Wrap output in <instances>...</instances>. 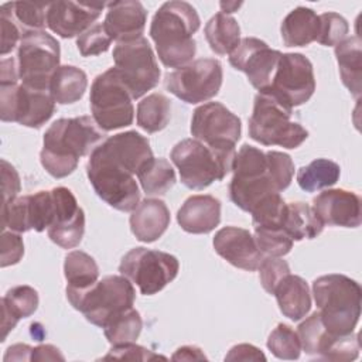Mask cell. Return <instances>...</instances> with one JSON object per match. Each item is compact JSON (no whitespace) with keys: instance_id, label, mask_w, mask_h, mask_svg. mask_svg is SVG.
<instances>
[{"instance_id":"6da1fadb","label":"cell","mask_w":362,"mask_h":362,"mask_svg":"<svg viewBox=\"0 0 362 362\" xmlns=\"http://www.w3.org/2000/svg\"><path fill=\"white\" fill-rule=\"evenodd\" d=\"M103 139L105 132L90 116L58 119L44 134L41 165L54 178H64L72 174L79 158L92 153Z\"/></svg>"},{"instance_id":"7a4b0ae2","label":"cell","mask_w":362,"mask_h":362,"mask_svg":"<svg viewBox=\"0 0 362 362\" xmlns=\"http://www.w3.org/2000/svg\"><path fill=\"white\" fill-rule=\"evenodd\" d=\"M199 24L197 10L187 1H165L157 10L150 25V35L163 65L178 69L192 62L197 52L192 35Z\"/></svg>"},{"instance_id":"3957f363","label":"cell","mask_w":362,"mask_h":362,"mask_svg":"<svg viewBox=\"0 0 362 362\" xmlns=\"http://www.w3.org/2000/svg\"><path fill=\"white\" fill-rule=\"evenodd\" d=\"M313 294L325 329L332 335L354 332L361 317L362 290L345 274H325L314 280Z\"/></svg>"},{"instance_id":"277c9868","label":"cell","mask_w":362,"mask_h":362,"mask_svg":"<svg viewBox=\"0 0 362 362\" xmlns=\"http://www.w3.org/2000/svg\"><path fill=\"white\" fill-rule=\"evenodd\" d=\"M235 156L233 147H211L194 137L178 141L170 154L181 182L191 189H204L223 180L232 171Z\"/></svg>"},{"instance_id":"5b68a950","label":"cell","mask_w":362,"mask_h":362,"mask_svg":"<svg viewBox=\"0 0 362 362\" xmlns=\"http://www.w3.org/2000/svg\"><path fill=\"white\" fill-rule=\"evenodd\" d=\"M232 171L229 198L242 211L250 214L262 201L281 192L267 154L260 148L243 144L235 156Z\"/></svg>"},{"instance_id":"8992f818","label":"cell","mask_w":362,"mask_h":362,"mask_svg":"<svg viewBox=\"0 0 362 362\" xmlns=\"http://www.w3.org/2000/svg\"><path fill=\"white\" fill-rule=\"evenodd\" d=\"M66 298L85 318L100 328L119 314L133 308L136 291L124 276H107L82 291H69Z\"/></svg>"},{"instance_id":"52a82bcc","label":"cell","mask_w":362,"mask_h":362,"mask_svg":"<svg viewBox=\"0 0 362 362\" xmlns=\"http://www.w3.org/2000/svg\"><path fill=\"white\" fill-rule=\"evenodd\" d=\"M86 174L98 197L109 206L122 212H132L139 205L140 189L134 174L113 158L102 144L90 153Z\"/></svg>"},{"instance_id":"ba28073f","label":"cell","mask_w":362,"mask_h":362,"mask_svg":"<svg viewBox=\"0 0 362 362\" xmlns=\"http://www.w3.org/2000/svg\"><path fill=\"white\" fill-rule=\"evenodd\" d=\"M293 109L266 93H257L249 119V136L263 146L296 148L305 141L308 132L291 120Z\"/></svg>"},{"instance_id":"9c48e42d","label":"cell","mask_w":362,"mask_h":362,"mask_svg":"<svg viewBox=\"0 0 362 362\" xmlns=\"http://www.w3.org/2000/svg\"><path fill=\"white\" fill-rule=\"evenodd\" d=\"M133 98L115 66L98 75L90 86L92 117L103 132L130 126L134 119Z\"/></svg>"},{"instance_id":"30bf717a","label":"cell","mask_w":362,"mask_h":362,"mask_svg":"<svg viewBox=\"0 0 362 362\" xmlns=\"http://www.w3.org/2000/svg\"><path fill=\"white\" fill-rule=\"evenodd\" d=\"M61 48L57 38L45 31L25 33L18 44L17 66L24 86L49 90V82L59 68Z\"/></svg>"},{"instance_id":"8fae6325","label":"cell","mask_w":362,"mask_h":362,"mask_svg":"<svg viewBox=\"0 0 362 362\" xmlns=\"http://www.w3.org/2000/svg\"><path fill=\"white\" fill-rule=\"evenodd\" d=\"M180 270L175 256L146 247L129 250L120 260L119 272L132 283L137 284L144 296H153L171 283Z\"/></svg>"},{"instance_id":"7c38bea8","label":"cell","mask_w":362,"mask_h":362,"mask_svg":"<svg viewBox=\"0 0 362 362\" xmlns=\"http://www.w3.org/2000/svg\"><path fill=\"white\" fill-rule=\"evenodd\" d=\"M113 59L115 69L133 99L141 98L158 85L161 72L156 55L144 37L117 42L113 49Z\"/></svg>"},{"instance_id":"4fadbf2b","label":"cell","mask_w":362,"mask_h":362,"mask_svg":"<svg viewBox=\"0 0 362 362\" xmlns=\"http://www.w3.org/2000/svg\"><path fill=\"white\" fill-rule=\"evenodd\" d=\"M223 79L222 64L215 58H199L168 72L164 85L185 103L206 102L218 95Z\"/></svg>"},{"instance_id":"5bb4252c","label":"cell","mask_w":362,"mask_h":362,"mask_svg":"<svg viewBox=\"0 0 362 362\" xmlns=\"http://www.w3.org/2000/svg\"><path fill=\"white\" fill-rule=\"evenodd\" d=\"M314 90L315 76L310 59L298 52H287L281 54L269 88L259 93H266L293 109L305 103Z\"/></svg>"},{"instance_id":"9a60e30c","label":"cell","mask_w":362,"mask_h":362,"mask_svg":"<svg viewBox=\"0 0 362 362\" xmlns=\"http://www.w3.org/2000/svg\"><path fill=\"white\" fill-rule=\"evenodd\" d=\"M55 112L49 90H35L23 83L0 85V117L25 127L40 129Z\"/></svg>"},{"instance_id":"2e32d148","label":"cell","mask_w":362,"mask_h":362,"mask_svg":"<svg viewBox=\"0 0 362 362\" xmlns=\"http://www.w3.org/2000/svg\"><path fill=\"white\" fill-rule=\"evenodd\" d=\"M240 119L219 102L198 106L191 119V134L211 147H233L240 139Z\"/></svg>"},{"instance_id":"e0dca14e","label":"cell","mask_w":362,"mask_h":362,"mask_svg":"<svg viewBox=\"0 0 362 362\" xmlns=\"http://www.w3.org/2000/svg\"><path fill=\"white\" fill-rule=\"evenodd\" d=\"M54 214L52 191H38L4 202L1 206V226L17 233L31 229L42 232L51 226Z\"/></svg>"},{"instance_id":"ac0fdd59","label":"cell","mask_w":362,"mask_h":362,"mask_svg":"<svg viewBox=\"0 0 362 362\" xmlns=\"http://www.w3.org/2000/svg\"><path fill=\"white\" fill-rule=\"evenodd\" d=\"M281 52L272 49L256 37L242 38L239 45L229 54V64L246 74L249 82L259 92L269 88L276 72Z\"/></svg>"},{"instance_id":"d6986e66","label":"cell","mask_w":362,"mask_h":362,"mask_svg":"<svg viewBox=\"0 0 362 362\" xmlns=\"http://www.w3.org/2000/svg\"><path fill=\"white\" fill-rule=\"evenodd\" d=\"M52 191L55 214L51 226L47 229L48 238L62 249L76 247L85 233V212L71 189L57 187Z\"/></svg>"},{"instance_id":"ffe728a7","label":"cell","mask_w":362,"mask_h":362,"mask_svg":"<svg viewBox=\"0 0 362 362\" xmlns=\"http://www.w3.org/2000/svg\"><path fill=\"white\" fill-rule=\"evenodd\" d=\"M105 3L52 1L47 10V27L62 38L79 37L99 18Z\"/></svg>"},{"instance_id":"44dd1931","label":"cell","mask_w":362,"mask_h":362,"mask_svg":"<svg viewBox=\"0 0 362 362\" xmlns=\"http://www.w3.org/2000/svg\"><path fill=\"white\" fill-rule=\"evenodd\" d=\"M212 243L215 252L238 269L253 272L264 259L255 236L243 228L225 226L215 233Z\"/></svg>"},{"instance_id":"7402d4cb","label":"cell","mask_w":362,"mask_h":362,"mask_svg":"<svg viewBox=\"0 0 362 362\" xmlns=\"http://www.w3.org/2000/svg\"><path fill=\"white\" fill-rule=\"evenodd\" d=\"M313 209L324 225L358 228L362 222V206L358 194L346 189H327L313 201Z\"/></svg>"},{"instance_id":"603a6c76","label":"cell","mask_w":362,"mask_h":362,"mask_svg":"<svg viewBox=\"0 0 362 362\" xmlns=\"http://www.w3.org/2000/svg\"><path fill=\"white\" fill-rule=\"evenodd\" d=\"M107 13L102 23L112 41L126 42L143 37L147 11L137 0L107 3Z\"/></svg>"},{"instance_id":"cb8c5ba5","label":"cell","mask_w":362,"mask_h":362,"mask_svg":"<svg viewBox=\"0 0 362 362\" xmlns=\"http://www.w3.org/2000/svg\"><path fill=\"white\" fill-rule=\"evenodd\" d=\"M100 144L134 175H137V173L154 157L147 137L136 130L113 134Z\"/></svg>"},{"instance_id":"d4e9b609","label":"cell","mask_w":362,"mask_h":362,"mask_svg":"<svg viewBox=\"0 0 362 362\" xmlns=\"http://www.w3.org/2000/svg\"><path fill=\"white\" fill-rule=\"evenodd\" d=\"M177 222L188 233H209L221 222V201L212 195H192L177 212Z\"/></svg>"},{"instance_id":"484cf974","label":"cell","mask_w":362,"mask_h":362,"mask_svg":"<svg viewBox=\"0 0 362 362\" xmlns=\"http://www.w3.org/2000/svg\"><path fill=\"white\" fill-rule=\"evenodd\" d=\"M129 222L136 239L151 243L170 226V209L161 199L146 198L132 211Z\"/></svg>"},{"instance_id":"4316f807","label":"cell","mask_w":362,"mask_h":362,"mask_svg":"<svg viewBox=\"0 0 362 362\" xmlns=\"http://www.w3.org/2000/svg\"><path fill=\"white\" fill-rule=\"evenodd\" d=\"M281 314L291 321L304 318L311 308V294L305 280L296 274H286L273 291Z\"/></svg>"},{"instance_id":"83f0119b","label":"cell","mask_w":362,"mask_h":362,"mask_svg":"<svg viewBox=\"0 0 362 362\" xmlns=\"http://www.w3.org/2000/svg\"><path fill=\"white\" fill-rule=\"evenodd\" d=\"M320 18L313 8L296 7L281 21L280 33L286 47H305L317 41Z\"/></svg>"},{"instance_id":"f1b7e54d","label":"cell","mask_w":362,"mask_h":362,"mask_svg":"<svg viewBox=\"0 0 362 362\" xmlns=\"http://www.w3.org/2000/svg\"><path fill=\"white\" fill-rule=\"evenodd\" d=\"M38 293L30 286H16L11 287L4 297L1 298V310H3V337L4 341L8 332L17 325L21 318H27L33 315L38 308Z\"/></svg>"},{"instance_id":"f546056e","label":"cell","mask_w":362,"mask_h":362,"mask_svg":"<svg viewBox=\"0 0 362 362\" xmlns=\"http://www.w3.org/2000/svg\"><path fill=\"white\" fill-rule=\"evenodd\" d=\"M335 57L339 66L342 83L355 96H361L362 79V51L359 35L346 37L335 45Z\"/></svg>"},{"instance_id":"4dcf8cb0","label":"cell","mask_w":362,"mask_h":362,"mask_svg":"<svg viewBox=\"0 0 362 362\" xmlns=\"http://www.w3.org/2000/svg\"><path fill=\"white\" fill-rule=\"evenodd\" d=\"M88 86L86 74L74 65H59L49 82V93L57 103L71 105L78 102Z\"/></svg>"},{"instance_id":"1f68e13d","label":"cell","mask_w":362,"mask_h":362,"mask_svg":"<svg viewBox=\"0 0 362 362\" xmlns=\"http://www.w3.org/2000/svg\"><path fill=\"white\" fill-rule=\"evenodd\" d=\"M283 229L293 240L314 239L322 232L324 223L308 204L290 202L287 204Z\"/></svg>"},{"instance_id":"d6a6232c","label":"cell","mask_w":362,"mask_h":362,"mask_svg":"<svg viewBox=\"0 0 362 362\" xmlns=\"http://www.w3.org/2000/svg\"><path fill=\"white\" fill-rule=\"evenodd\" d=\"M204 33L211 49L218 55L230 54L240 42V27L238 21L222 11L209 18Z\"/></svg>"},{"instance_id":"836d02e7","label":"cell","mask_w":362,"mask_h":362,"mask_svg":"<svg viewBox=\"0 0 362 362\" xmlns=\"http://www.w3.org/2000/svg\"><path fill=\"white\" fill-rule=\"evenodd\" d=\"M64 274L68 281L66 293L82 291L98 281L99 266L90 255L82 250H72L65 256Z\"/></svg>"},{"instance_id":"e575fe53","label":"cell","mask_w":362,"mask_h":362,"mask_svg":"<svg viewBox=\"0 0 362 362\" xmlns=\"http://www.w3.org/2000/svg\"><path fill=\"white\" fill-rule=\"evenodd\" d=\"M341 175L339 165L328 158H315L297 171V184L305 192H315L337 184Z\"/></svg>"},{"instance_id":"d590c367","label":"cell","mask_w":362,"mask_h":362,"mask_svg":"<svg viewBox=\"0 0 362 362\" xmlns=\"http://www.w3.org/2000/svg\"><path fill=\"white\" fill-rule=\"evenodd\" d=\"M137 124L147 133L167 127L171 119V100L163 93H151L137 105Z\"/></svg>"},{"instance_id":"8d00e7d4","label":"cell","mask_w":362,"mask_h":362,"mask_svg":"<svg viewBox=\"0 0 362 362\" xmlns=\"http://www.w3.org/2000/svg\"><path fill=\"white\" fill-rule=\"evenodd\" d=\"M139 182L148 197L164 195L175 184V171L165 158L153 157L139 173Z\"/></svg>"},{"instance_id":"74e56055","label":"cell","mask_w":362,"mask_h":362,"mask_svg":"<svg viewBox=\"0 0 362 362\" xmlns=\"http://www.w3.org/2000/svg\"><path fill=\"white\" fill-rule=\"evenodd\" d=\"M297 335L300 338L301 349L311 356L322 358L325 356L332 339L337 335L329 334L318 314V311L313 313L310 317H307L297 328Z\"/></svg>"},{"instance_id":"f35d334b","label":"cell","mask_w":362,"mask_h":362,"mask_svg":"<svg viewBox=\"0 0 362 362\" xmlns=\"http://www.w3.org/2000/svg\"><path fill=\"white\" fill-rule=\"evenodd\" d=\"M49 3L37 1H11L3 7L10 13L23 35L30 31H42L47 25V10Z\"/></svg>"},{"instance_id":"ab89813d","label":"cell","mask_w":362,"mask_h":362,"mask_svg":"<svg viewBox=\"0 0 362 362\" xmlns=\"http://www.w3.org/2000/svg\"><path fill=\"white\" fill-rule=\"evenodd\" d=\"M143 328V320L140 313L134 308H130L113 320H110L105 327L103 332L106 339L115 345H124L136 342Z\"/></svg>"},{"instance_id":"60d3db41","label":"cell","mask_w":362,"mask_h":362,"mask_svg":"<svg viewBox=\"0 0 362 362\" xmlns=\"http://www.w3.org/2000/svg\"><path fill=\"white\" fill-rule=\"evenodd\" d=\"M255 242L262 255L272 257H281L293 247V239L283 228H255Z\"/></svg>"},{"instance_id":"b9f144b4","label":"cell","mask_w":362,"mask_h":362,"mask_svg":"<svg viewBox=\"0 0 362 362\" xmlns=\"http://www.w3.org/2000/svg\"><path fill=\"white\" fill-rule=\"evenodd\" d=\"M267 348L279 359H298L301 354V344L297 332L286 325L279 324L267 338Z\"/></svg>"},{"instance_id":"7bdbcfd3","label":"cell","mask_w":362,"mask_h":362,"mask_svg":"<svg viewBox=\"0 0 362 362\" xmlns=\"http://www.w3.org/2000/svg\"><path fill=\"white\" fill-rule=\"evenodd\" d=\"M320 18V28L317 42L325 47H335L344 38H346L349 25L348 21L338 13L328 11L318 16Z\"/></svg>"},{"instance_id":"ee69618b","label":"cell","mask_w":362,"mask_h":362,"mask_svg":"<svg viewBox=\"0 0 362 362\" xmlns=\"http://www.w3.org/2000/svg\"><path fill=\"white\" fill-rule=\"evenodd\" d=\"M110 44L112 38L106 33L103 24H93L76 38V47L82 57H93L106 52Z\"/></svg>"},{"instance_id":"f6af8a7d","label":"cell","mask_w":362,"mask_h":362,"mask_svg":"<svg viewBox=\"0 0 362 362\" xmlns=\"http://www.w3.org/2000/svg\"><path fill=\"white\" fill-rule=\"evenodd\" d=\"M288 273H290L288 263L280 257L267 256L262 260V263L259 266L260 283H262L263 288L270 294H273L279 281Z\"/></svg>"},{"instance_id":"bcb514c9","label":"cell","mask_w":362,"mask_h":362,"mask_svg":"<svg viewBox=\"0 0 362 362\" xmlns=\"http://www.w3.org/2000/svg\"><path fill=\"white\" fill-rule=\"evenodd\" d=\"M359 335L356 332H351L348 335H337L324 359L328 361H354L359 355Z\"/></svg>"},{"instance_id":"7dc6e473","label":"cell","mask_w":362,"mask_h":362,"mask_svg":"<svg viewBox=\"0 0 362 362\" xmlns=\"http://www.w3.org/2000/svg\"><path fill=\"white\" fill-rule=\"evenodd\" d=\"M24 255V243L18 233L13 230L1 232V259L0 266L7 267L16 264L21 260Z\"/></svg>"},{"instance_id":"c3c4849f","label":"cell","mask_w":362,"mask_h":362,"mask_svg":"<svg viewBox=\"0 0 362 362\" xmlns=\"http://www.w3.org/2000/svg\"><path fill=\"white\" fill-rule=\"evenodd\" d=\"M0 25H1V55L8 54L21 41L23 33L16 24L10 13L1 6L0 7Z\"/></svg>"},{"instance_id":"681fc988","label":"cell","mask_w":362,"mask_h":362,"mask_svg":"<svg viewBox=\"0 0 362 362\" xmlns=\"http://www.w3.org/2000/svg\"><path fill=\"white\" fill-rule=\"evenodd\" d=\"M127 359V361H153V359H158L164 356L154 354L153 351L140 346L134 342L132 344H124V345H115L107 355L103 356V359Z\"/></svg>"},{"instance_id":"f907efd6","label":"cell","mask_w":362,"mask_h":362,"mask_svg":"<svg viewBox=\"0 0 362 362\" xmlns=\"http://www.w3.org/2000/svg\"><path fill=\"white\" fill-rule=\"evenodd\" d=\"M1 188H3V202L14 199L21 189L20 175L17 170L6 160H1Z\"/></svg>"},{"instance_id":"816d5d0a","label":"cell","mask_w":362,"mask_h":362,"mask_svg":"<svg viewBox=\"0 0 362 362\" xmlns=\"http://www.w3.org/2000/svg\"><path fill=\"white\" fill-rule=\"evenodd\" d=\"M225 361H266V356L259 348L250 344H239L229 349Z\"/></svg>"},{"instance_id":"f5cc1de1","label":"cell","mask_w":362,"mask_h":362,"mask_svg":"<svg viewBox=\"0 0 362 362\" xmlns=\"http://www.w3.org/2000/svg\"><path fill=\"white\" fill-rule=\"evenodd\" d=\"M64 359L65 358L61 354V351L54 345L44 344L33 348L31 361H64Z\"/></svg>"},{"instance_id":"db71d44e","label":"cell","mask_w":362,"mask_h":362,"mask_svg":"<svg viewBox=\"0 0 362 362\" xmlns=\"http://www.w3.org/2000/svg\"><path fill=\"white\" fill-rule=\"evenodd\" d=\"M0 85L7 83H17L20 79L18 76V66L16 65L14 58H3L0 64Z\"/></svg>"},{"instance_id":"11a10c76","label":"cell","mask_w":362,"mask_h":362,"mask_svg":"<svg viewBox=\"0 0 362 362\" xmlns=\"http://www.w3.org/2000/svg\"><path fill=\"white\" fill-rule=\"evenodd\" d=\"M31 354H33V348L27 344H16L11 345L6 355H4V362L8 361H31Z\"/></svg>"},{"instance_id":"9f6ffc18","label":"cell","mask_w":362,"mask_h":362,"mask_svg":"<svg viewBox=\"0 0 362 362\" xmlns=\"http://www.w3.org/2000/svg\"><path fill=\"white\" fill-rule=\"evenodd\" d=\"M171 359L173 361H202V359H206V356L198 346L185 345L178 348L171 356Z\"/></svg>"},{"instance_id":"6f0895ef","label":"cell","mask_w":362,"mask_h":362,"mask_svg":"<svg viewBox=\"0 0 362 362\" xmlns=\"http://www.w3.org/2000/svg\"><path fill=\"white\" fill-rule=\"evenodd\" d=\"M242 3H221L222 7V13L228 14V13H233L236 8L240 7Z\"/></svg>"}]
</instances>
